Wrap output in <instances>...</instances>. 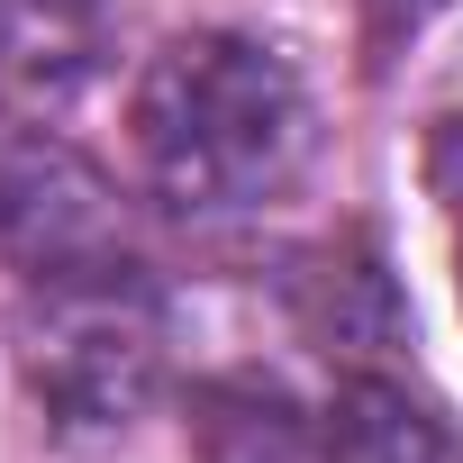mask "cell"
I'll return each mask as SVG.
<instances>
[{
	"mask_svg": "<svg viewBox=\"0 0 463 463\" xmlns=\"http://www.w3.org/2000/svg\"><path fill=\"white\" fill-rule=\"evenodd\" d=\"M128 137H137V173L164 209L237 218V209L282 200L309 173L318 109L264 37L191 28L137 73Z\"/></svg>",
	"mask_w": 463,
	"mask_h": 463,
	"instance_id": "1",
	"label": "cell"
},
{
	"mask_svg": "<svg viewBox=\"0 0 463 463\" xmlns=\"http://www.w3.org/2000/svg\"><path fill=\"white\" fill-rule=\"evenodd\" d=\"M19 382L64 427H128L164 382V291L128 246H82L28 273L19 318Z\"/></svg>",
	"mask_w": 463,
	"mask_h": 463,
	"instance_id": "2",
	"label": "cell"
},
{
	"mask_svg": "<svg viewBox=\"0 0 463 463\" xmlns=\"http://www.w3.org/2000/svg\"><path fill=\"white\" fill-rule=\"evenodd\" d=\"M0 246H10L28 273L82 246H118L109 237V191L100 173H82L73 155H10L0 164Z\"/></svg>",
	"mask_w": 463,
	"mask_h": 463,
	"instance_id": "3",
	"label": "cell"
},
{
	"mask_svg": "<svg viewBox=\"0 0 463 463\" xmlns=\"http://www.w3.org/2000/svg\"><path fill=\"white\" fill-rule=\"evenodd\" d=\"M100 55L91 0H0V118H55Z\"/></svg>",
	"mask_w": 463,
	"mask_h": 463,
	"instance_id": "4",
	"label": "cell"
},
{
	"mask_svg": "<svg viewBox=\"0 0 463 463\" xmlns=\"http://www.w3.org/2000/svg\"><path fill=\"white\" fill-rule=\"evenodd\" d=\"M318 445L327 463H463V436L400 382H345Z\"/></svg>",
	"mask_w": 463,
	"mask_h": 463,
	"instance_id": "5",
	"label": "cell"
},
{
	"mask_svg": "<svg viewBox=\"0 0 463 463\" xmlns=\"http://www.w3.org/2000/svg\"><path fill=\"white\" fill-rule=\"evenodd\" d=\"M427 182H436V200H445V227H454V273H463V109L436 128V146H427Z\"/></svg>",
	"mask_w": 463,
	"mask_h": 463,
	"instance_id": "6",
	"label": "cell"
},
{
	"mask_svg": "<svg viewBox=\"0 0 463 463\" xmlns=\"http://www.w3.org/2000/svg\"><path fill=\"white\" fill-rule=\"evenodd\" d=\"M400 10H427V0H400Z\"/></svg>",
	"mask_w": 463,
	"mask_h": 463,
	"instance_id": "7",
	"label": "cell"
}]
</instances>
